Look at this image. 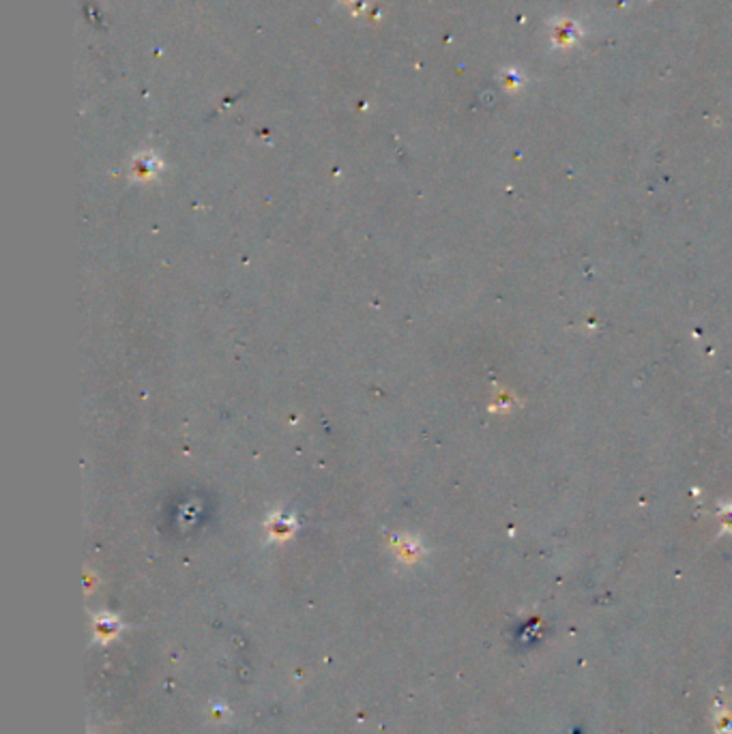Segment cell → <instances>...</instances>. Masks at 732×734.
Listing matches in <instances>:
<instances>
[{
	"instance_id": "6da1fadb",
	"label": "cell",
	"mask_w": 732,
	"mask_h": 734,
	"mask_svg": "<svg viewBox=\"0 0 732 734\" xmlns=\"http://www.w3.org/2000/svg\"><path fill=\"white\" fill-rule=\"evenodd\" d=\"M578 35H580L578 26H575L573 21H563V24L554 30V39H557V43H561V46H565V43H573Z\"/></svg>"
}]
</instances>
